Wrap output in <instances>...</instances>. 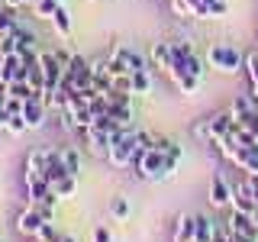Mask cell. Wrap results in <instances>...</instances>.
Returning a JSON list of instances; mask_svg holds the SVG:
<instances>
[{"instance_id":"cell-1","label":"cell","mask_w":258,"mask_h":242,"mask_svg":"<svg viewBox=\"0 0 258 242\" xmlns=\"http://www.w3.org/2000/svg\"><path fill=\"white\" fill-rule=\"evenodd\" d=\"M91 81H94V68H91V62L81 58V55H71V62L64 65L61 87H64V91H71V94H78V91H84V87H91Z\"/></svg>"},{"instance_id":"cell-2","label":"cell","mask_w":258,"mask_h":242,"mask_svg":"<svg viewBox=\"0 0 258 242\" xmlns=\"http://www.w3.org/2000/svg\"><path fill=\"white\" fill-rule=\"evenodd\" d=\"M207 62L213 65L216 71H223V75H236V71L245 68V55H242L239 48H232V45H210Z\"/></svg>"},{"instance_id":"cell-3","label":"cell","mask_w":258,"mask_h":242,"mask_svg":"<svg viewBox=\"0 0 258 242\" xmlns=\"http://www.w3.org/2000/svg\"><path fill=\"white\" fill-rule=\"evenodd\" d=\"M39 65H42V84H45V103H48L61 87L64 65L55 58V52H39Z\"/></svg>"},{"instance_id":"cell-4","label":"cell","mask_w":258,"mask_h":242,"mask_svg":"<svg viewBox=\"0 0 258 242\" xmlns=\"http://www.w3.org/2000/svg\"><path fill=\"white\" fill-rule=\"evenodd\" d=\"M136 149H139V139H136V129H133L126 139H119V142H113V145H110L107 161H110L113 168H129V165H133Z\"/></svg>"},{"instance_id":"cell-5","label":"cell","mask_w":258,"mask_h":242,"mask_svg":"<svg viewBox=\"0 0 258 242\" xmlns=\"http://www.w3.org/2000/svg\"><path fill=\"white\" fill-rule=\"evenodd\" d=\"M232 116H236V123L242 126V129H248V133H255L258 136V110L248 103V97L245 94H239L236 100H232Z\"/></svg>"},{"instance_id":"cell-6","label":"cell","mask_w":258,"mask_h":242,"mask_svg":"<svg viewBox=\"0 0 258 242\" xmlns=\"http://www.w3.org/2000/svg\"><path fill=\"white\" fill-rule=\"evenodd\" d=\"M23 119H26V129H42L45 119H48V103L42 97H29V100H23Z\"/></svg>"},{"instance_id":"cell-7","label":"cell","mask_w":258,"mask_h":242,"mask_svg":"<svg viewBox=\"0 0 258 242\" xmlns=\"http://www.w3.org/2000/svg\"><path fill=\"white\" fill-rule=\"evenodd\" d=\"M226 161H232V165L245 174H258V142L255 145H239L236 142V149H232V155Z\"/></svg>"},{"instance_id":"cell-8","label":"cell","mask_w":258,"mask_h":242,"mask_svg":"<svg viewBox=\"0 0 258 242\" xmlns=\"http://www.w3.org/2000/svg\"><path fill=\"white\" fill-rule=\"evenodd\" d=\"M42 216H39V210L32 207V204H26V210H20L16 213V232L20 236H29V239H36V232L42 229Z\"/></svg>"},{"instance_id":"cell-9","label":"cell","mask_w":258,"mask_h":242,"mask_svg":"<svg viewBox=\"0 0 258 242\" xmlns=\"http://www.w3.org/2000/svg\"><path fill=\"white\" fill-rule=\"evenodd\" d=\"M207 123H210V142L226 139V136L236 133V116H232V110H226V113H213Z\"/></svg>"},{"instance_id":"cell-10","label":"cell","mask_w":258,"mask_h":242,"mask_svg":"<svg viewBox=\"0 0 258 242\" xmlns=\"http://www.w3.org/2000/svg\"><path fill=\"white\" fill-rule=\"evenodd\" d=\"M207 200H210L213 207H232V181H226L223 174H213Z\"/></svg>"},{"instance_id":"cell-11","label":"cell","mask_w":258,"mask_h":242,"mask_svg":"<svg viewBox=\"0 0 258 242\" xmlns=\"http://www.w3.org/2000/svg\"><path fill=\"white\" fill-rule=\"evenodd\" d=\"M232 210H242V213H252V216H255V210H258V200L252 197L245 177L232 184Z\"/></svg>"},{"instance_id":"cell-12","label":"cell","mask_w":258,"mask_h":242,"mask_svg":"<svg viewBox=\"0 0 258 242\" xmlns=\"http://www.w3.org/2000/svg\"><path fill=\"white\" fill-rule=\"evenodd\" d=\"M61 177H68V165H64V158H61V149H48L45 181H48V184H55V181H61Z\"/></svg>"},{"instance_id":"cell-13","label":"cell","mask_w":258,"mask_h":242,"mask_svg":"<svg viewBox=\"0 0 258 242\" xmlns=\"http://www.w3.org/2000/svg\"><path fill=\"white\" fill-rule=\"evenodd\" d=\"M84 142L91 145V152L94 155H100V158H107V152H110V133H103V129H97V126H91V129H84Z\"/></svg>"},{"instance_id":"cell-14","label":"cell","mask_w":258,"mask_h":242,"mask_svg":"<svg viewBox=\"0 0 258 242\" xmlns=\"http://www.w3.org/2000/svg\"><path fill=\"white\" fill-rule=\"evenodd\" d=\"M45 161H48V149H32L26 155V161H23V177L45 174Z\"/></svg>"},{"instance_id":"cell-15","label":"cell","mask_w":258,"mask_h":242,"mask_svg":"<svg viewBox=\"0 0 258 242\" xmlns=\"http://www.w3.org/2000/svg\"><path fill=\"white\" fill-rule=\"evenodd\" d=\"M168 78H171L174 84H177V91L187 94V97L200 91V78H197V75H187L184 68H171V71H168Z\"/></svg>"},{"instance_id":"cell-16","label":"cell","mask_w":258,"mask_h":242,"mask_svg":"<svg viewBox=\"0 0 258 242\" xmlns=\"http://www.w3.org/2000/svg\"><path fill=\"white\" fill-rule=\"evenodd\" d=\"M216 239V226L210 216H194V242H213Z\"/></svg>"},{"instance_id":"cell-17","label":"cell","mask_w":258,"mask_h":242,"mask_svg":"<svg viewBox=\"0 0 258 242\" xmlns=\"http://www.w3.org/2000/svg\"><path fill=\"white\" fill-rule=\"evenodd\" d=\"M152 62H155L158 68H161V71H165V75H168V71L174 68V55H171V42H155V45H152Z\"/></svg>"},{"instance_id":"cell-18","label":"cell","mask_w":258,"mask_h":242,"mask_svg":"<svg viewBox=\"0 0 258 242\" xmlns=\"http://www.w3.org/2000/svg\"><path fill=\"white\" fill-rule=\"evenodd\" d=\"M226 226H229L232 232H258L255 229V216L252 213H242V210H232L229 220H226Z\"/></svg>"},{"instance_id":"cell-19","label":"cell","mask_w":258,"mask_h":242,"mask_svg":"<svg viewBox=\"0 0 258 242\" xmlns=\"http://www.w3.org/2000/svg\"><path fill=\"white\" fill-rule=\"evenodd\" d=\"M13 36H16V48H20V55L36 52V32H32V29H26V26H20V23H16Z\"/></svg>"},{"instance_id":"cell-20","label":"cell","mask_w":258,"mask_h":242,"mask_svg":"<svg viewBox=\"0 0 258 242\" xmlns=\"http://www.w3.org/2000/svg\"><path fill=\"white\" fill-rule=\"evenodd\" d=\"M174 242H194V216L181 213L174 220Z\"/></svg>"},{"instance_id":"cell-21","label":"cell","mask_w":258,"mask_h":242,"mask_svg":"<svg viewBox=\"0 0 258 242\" xmlns=\"http://www.w3.org/2000/svg\"><path fill=\"white\" fill-rule=\"evenodd\" d=\"M52 29L58 32L61 39H71V16H68V10H64V4H58V10H55V16H52Z\"/></svg>"},{"instance_id":"cell-22","label":"cell","mask_w":258,"mask_h":242,"mask_svg":"<svg viewBox=\"0 0 258 242\" xmlns=\"http://www.w3.org/2000/svg\"><path fill=\"white\" fill-rule=\"evenodd\" d=\"M75 191H78V177H75V174H68V177H61V181H55V184H52V194H55L58 200L75 197Z\"/></svg>"},{"instance_id":"cell-23","label":"cell","mask_w":258,"mask_h":242,"mask_svg":"<svg viewBox=\"0 0 258 242\" xmlns=\"http://www.w3.org/2000/svg\"><path fill=\"white\" fill-rule=\"evenodd\" d=\"M29 10H32V16H36V20H48V23H52V16H55V10H58V4H55V0H36Z\"/></svg>"},{"instance_id":"cell-24","label":"cell","mask_w":258,"mask_h":242,"mask_svg":"<svg viewBox=\"0 0 258 242\" xmlns=\"http://www.w3.org/2000/svg\"><path fill=\"white\" fill-rule=\"evenodd\" d=\"M129 81H133V94L152 91V71H136V75H129Z\"/></svg>"},{"instance_id":"cell-25","label":"cell","mask_w":258,"mask_h":242,"mask_svg":"<svg viewBox=\"0 0 258 242\" xmlns=\"http://www.w3.org/2000/svg\"><path fill=\"white\" fill-rule=\"evenodd\" d=\"M61 158H64V165H68V174L78 177V171H81V155H78L75 145H64V149H61Z\"/></svg>"},{"instance_id":"cell-26","label":"cell","mask_w":258,"mask_h":242,"mask_svg":"<svg viewBox=\"0 0 258 242\" xmlns=\"http://www.w3.org/2000/svg\"><path fill=\"white\" fill-rule=\"evenodd\" d=\"M7 97H13V100H29V97H32L29 81H13V84L7 87Z\"/></svg>"},{"instance_id":"cell-27","label":"cell","mask_w":258,"mask_h":242,"mask_svg":"<svg viewBox=\"0 0 258 242\" xmlns=\"http://www.w3.org/2000/svg\"><path fill=\"white\" fill-rule=\"evenodd\" d=\"M16 10H10V7H4L0 4V36H7V32H13L16 29Z\"/></svg>"},{"instance_id":"cell-28","label":"cell","mask_w":258,"mask_h":242,"mask_svg":"<svg viewBox=\"0 0 258 242\" xmlns=\"http://www.w3.org/2000/svg\"><path fill=\"white\" fill-rule=\"evenodd\" d=\"M245 75L252 81V91H258V52L245 55Z\"/></svg>"},{"instance_id":"cell-29","label":"cell","mask_w":258,"mask_h":242,"mask_svg":"<svg viewBox=\"0 0 258 242\" xmlns=\"http://www.w3.org/2000/svg\"><path fill=\"white\" fill-rule=\"evenodd\" d=\"M110 216H113V220H126V216H129V200H126V197H113Z\"/></svg>"},{"instance_id":"cell-30","label":"cell","mask_w":258,"mask_h":242,"mask_svg":"<svg viewBox=\"0 0 258 242\" xmlns=\"http://www.w3.org/2000/svg\"><path fill=\"white\" fill-rule=\"evenodd\" d=\"M7 133H10V136H23V133H29V129H26V119H23V113H13V116L7 119Z\"/></svg>"},{"instance_id":"cell-31","label":"cell","mask_w":258,"mask_h":242,"mask_svg":"<svg viewBox=\"0 0 258 242\" xmlns=\"http://www.w3.org/2000/svg\"><path fill=\"white\" fill-rule=\"evenodd\" d=\"M20 48H16V36L13 32H7V36H0V58H7V55H16Z\"/></svg>"},{"instance_id":"cell-32","label":"cell","mask_w":258,"mask_h":242,"mask_svg":"<svg viewBox=\"0 0 258 242\" xmlns=\"http://www.w3.org/2000/svg\"><path fill=\"white\" fill-rule=\"evenodd\" d=\"M58 236H61V232L55 229L52 223H42V229L36 232V242H58Z\"/></svg>"},{"instance_id":"cell-33","label":"cell","mask_w":258,"mask_h":242,"mask_svg":"<svg viewBox=\"0 0 258 242\" xmlns=\"http://www.w3.org/2000/svg\"><path fill=\"white\" fill-rule=\"evenodd\" d=\"M91 242H113V232L107 226H94L91 229Z\"/></svg>"},{"instance_id":"cell-34","label":"cell","mask_w":258,"mask_h":242,"mask_svg":"<svg viewBox=\"0 0 258 242\" xmlns=\"http://www.w3.org/2000/svg\"><path fill=\"white\" fill-rule=\"evenodd\" d=\"M226 13H229V4H226V0H216V4L210 7V20H223Z\"/></svg>"},{"instance_id":"cell-35","label":"cell","mask_w":258,"mask_h":242,"mask_svg":"<svg viewBox=\"0 0 258 242\" xmlns=\"http://www.w3.org/2000/svg\"><path fill=\"white\" fill-rule=\"evenodd\" d=\"M229 229V226H226ZM229 242H258V232H232L229 229Z\"/></svg>"},{"instance_id":"cell-36","label":"cell","mask_w":258,"mask_h":242,"mask_svg":"<svg viewBox=\"0 0 258 242\" xmlns=\"http://www.w3.org/2000/svg\"><path fill=\"white\" fill-rule=\"evenodd\" d=\"M171 10H174L177 16H194L190 7H187V0H171Z\"/></svg>"},{"instance_id":"cell-37","label":"cell","mask_w":258,"mask_h":242,"mask_svg":"<svg viewBox=\"0 0 258 242\" xmlns=\"http://www.w3.org/2000/svg\"><path fill=\"white\" fill-rule=\"evenodd\" d=\"M245 184H248V191H252V197L258 200V174H245Z\"/></svg>"},{"instance_id":"cell-38","label":"cell","mask_w":258,"mask_h":242,"mask_svg":"<svg viewBox=\"0 0 258 242\" xmlns=\"http://www.w3.org/2000/svg\"><path fill=\"white\" fill-rule=\"evenodd\" d=\"M4 7H10V10H20V7H26V0H4Z\"/></svg>"},{"instance_id":"cell-39","label":"cell","mask_w":258,"mask_h":242,"mask_svg":"<svg viewBox=\"0 0 258 242\" xmlns=\"http://www.w3.org/2000/svg\"><path fill=\"white\" fill-rule=\"evenodd\" d=\"M7 103V87H0V107Z\"/></svg>"},{"instance_id":"cell-40","label":"cell","mask_w":258,"mask_h":242,"mask_svg":"<svg viewBox=\"0 0 258 242\" xmlns=\"http://www.w3.org/2000/svg\"><path fill=\"white\" fill-rule=\"evenodd\" d=\"M58 242H78L75 236H58Z\"/></svg>"},{"instance_id":"cell-41","label":"cell","mask_w":258,"mask_h":242,"mask_svg":"<svg viewBox=\"0 0 258 242\" xmlns=\"http://www.w3.org/2000/svg\"><path fill=\"white\" fill-rule=\"evenodd\" d=\"M204 4H207V10H210V7H213V4H216V0H204Z\"/></svg>"},{"instance_id":"cell-42","label":"cell","mask_w":258,"mask_h":242,"mask_svg":"<svg viewBox=\"0 0 258 242\" xmlns=\"http://www.w3.org/2000/svg\"><path fill=\"white\" fill-rule=\"evenodd\" d=\"M255 229H258V210H255Z\"/></svg>"},{"instance_id":"cell-43","label":"cell","mask_w":258,"mask_h":242,"mask_svg":"<svg viewBox=\"0 0 258 242\" xmlns=\"http://www.w3.org/2000/svg\"><path fill=\"white\" fill-rule=\"evenodd\" d=\"M55 4H68V0H55Z\"/></svg>"},{"instance_id":"cell-44","label":"cell","mask_w":258,"mask_h":242,"mask_svg":"<svg viewBox=\"0 0 258 242\" xmlns=\"http://www.w3.org/2000/svg\"><path fill=\"white\" fill-rule=\"evenodd\" d=\"M213 242H220V239H213Z\"/></svg>"}]
</instances>
